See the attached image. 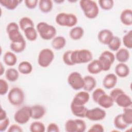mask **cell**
Instances as JSON below:
<instances>
[{
    "label": "cell",
    "mask_w": 132,
    "mask_h": 132,
    "mask_svg": "<svg viewBox=\"0 0 132 132\" xmlns=\"http://www.w3.org/2000/svg\"><path fill=\"white\" fill-rule=\"evenodd\" d=\"M7 118V113L6 111L4 110L2 108H1L0 112V120H3Z\"/></svg>",
    "instance_id": "f907efd6"
},
{
    "label": "cell",
    "mask_w": 132,
    "mask_h": 132,
    "mask_svg": "<svg viewBox=\"0 0 132 132\" xmlns=\"http://www.w3.org/2000/svg\"><path fill=\"white\" fill-rule=\"evenodd\" d=\"M118 81L117 76L113 73H109L106 75L103 80V86L107 89L114 88Z\"/></svg>",
    "instance_id": "e0dca14e"
},
{
    "label": "cell",
    "mask_w": 132,
    "mask_h": 132,
    "mask_svg": "<svg viewBox=\"0 0 132 132\" xmlns=\"http://www.w3.org/2000/svg\"><path fill=\"white\" fill-rule=\"evenodd\" d=\"M129 58V52L127 48H119L116 54L115 58L120 62L124 63L126 62Z\"/></svg>",
    "instance_id": "603a6c76"
},
{
    "label": "cell",
    "mask_w": 132,
    "mask_h": 132,
    "mask_svg": "<svg viewBox=\"0 0 132 132\" xmlns=\"http://www.w3.org/2000/svg\"><path fill=\"white\" fill-rule=\"evenodd\" d=\"M19 26L21 30L24 31L28 27H34V23L30 18L27 16H24L20 20Z\"/></svg>",
    "instance_id": "e575fe53"
},
{
    "label": "cell",
    "mask_w": 132,
    "mask_h": 132,
    "mask_svg": "<svg viewBox=\"0 0 132 132\" xmlns=\"http://www.w3.org/2000/svg\"><path fill=\"white\" fill-rule=\"evenodd\" d=\"M6 31L11 42L24 39L19 30V26L15 22L9 23L6 27Z\"/></svg>",
    "instance_id": "9c48e42d"
},
{
    "label": "cell",
    "mask_w": 132,
    "mask_h": 132,
    "mask_svg": "<svg viewBox=\"0 0 132 132\" xmlns=\"http://www.w3.org/2000/svg\"><path fill=\"white\" fill-rule=\"evenodd\" d=\"M98 4L102 9L109 10L113 7L114 2L112 0H100Z\"/></svg>",
    "instance_id": "ab89813d"
},
{
    "label": "cell",
    "mask_w": 132,
    "mask_h": 132,
    "mask_svg": "<svg viewBox=\"0 0 132 132\" xmlns=\"http://www.w3.org/2000/svg\"><path fill=\"white\" fill-rule=\"evenodd\" d=\"M114 101L109 95H107L106 93L103 94L97 101V103L104 108H109L111 107L114 104Z\"/></svg>",
    "instance_id": "ac0fdd59"
},
{
    "label": "cell",
    "mask_w": 132,
    "mask_h": 132,
    "mask_svg": "<svg viewBox=\"0 0 132 132\" xmlns=\"http://www.w3.org/2000/svg\"><path fill=\"white\" fill-rule=\"evenodd\" d=\"M38 0H25L24 1L26 6L30 9H32L36 8L38 3Z\"/></svg>",
    "instance_id": "7dc6e473"
},
{
    "label": "cell",
    "mask_w": 132,
    "mask_h": 132,
    "mask_svg": "<svg viewBox=\"0 0 132 132\" xmlns=\"http://www.w3.org/2000/svg\"><path fill=\"white\" fill-rule=\"evenodd\" d=\"M25 36L27 40L34 41L37 38V32L34 27H29L24 30Z\"/></svg>",
    "instance_id": "836d02e7"
},
{
    "label": "cell",
    "mask_w": 132,
    "mask_h": 132,
    "mask_svg": "<svg viewBox=\"0 0 132 132\" xmlns=\"http://www.w3.org/2000/svg\"><path fill=\"white\" fill-rule=\"evenodd\" d=\"M4 63L8 66H13L17 62V57L12 52L8 51L6 52L3 57Z\"/></svg>",
    "instance_id": "4316f807"
},
{
    "label": "cell",
    "mask_w": 132,
    "mask_h": 132,
    "mask_svg": "<svg viewBox=\"0 0 132 132\" xmlns=\"http://www.w3.org/2000/svg\"><path fill=\"white\" fill-rule=\"evenodd\" d=\"M5 77L6 79L9 81H15L19 78V72L14 68L8 69L5 72Z\"/></svg>",
    "instance_id": "4dcf8cb0"
},
{
    "label": "cell",
    "mask_w": 132,
    "mask_h": 132,
    "mask_svg": "<svg viewBox=\"0 0 132 132\" xmlns=\"http://www.w3.org/2000/svg\"><path fill=\"white\" fill-rule=\"evenodd\" d=\"M84 86L83 89L85 91L90 92L92 91L96 85V79L92 76L87 75L84 78Z\"/></svg>",
    "instance_id": "44dd1931"
},
{
    "label": "cell",
    "mask_w": 132,
    "mask_h": 132,
    "mask_svg": "<svg viewBox=\"0 0 132 132\" xmlns=\"http://www.w3.org/2000/svg\"><path fill=\"white\" fill-rule=\"evenodd\" d=\"M68 82L70 86L75 90L83 88L84 86V78L81 75L77 72H73L69 75Z\"/></svg>",
    "instance_id": "30bf717a"
},
{
    "label": "cell",
    "mask_w": 132,
    "mask_h": 132,
    "mask_svg": "<svg viewBox=\"0 0 132 132\" xmlns=\"http://www.w3.org/2000/svg\"><path fill=\"white\" fill-rule=\"evenodd\" d=\"M55 2H56V3H61V2H64V1H55Z\"/></svg>",
    "instance_id": "f5cc1de1"
},
{
    "label": "cell",
    "mask_w": 132,
    "mask_h": 132,
    "mask_svg": "<svg viewBox=\"0 0 132 132\" xmlns=\"http://www.w3.org/2000/svg\"><path fill=\"white\" fill-rule=\"evenodd\" d=\"M105 91L102 88L96 89L92 93V99L93 101L97 103L98 100L103 94H105Z\"/></svg>",
    "instance_id": "7bdbcfd3"
},
{
    "label": "cell",
    "mask_w": 132,
    "mask_h": 132,
    "mask_svg": "<svg viewBox=\"0 0 132 132\" xmlns=\"http://www.w3.org/2000/svg\"><path fill=\"white\" fill-rule=\"evenodd\" d=\"M26 41L25 39L16 41L11 42L10 44V48L11 50L16 53H19L22 52L26 47Z\"/></svg>",
    "instance_id": "83f0119b"
},
{
    "label": "cell",
    "mask_w": 132,
    "mask_h": 132,
    "mask_svg": "<svg viewBox=\"0 0 132 132\" xmlns=\"http://www.w3.org/2000/svg\"><path fill=\"white\" fill-rule=\"evenodd\" d=\"M88 131V132H103L104 128L102 125L96 123L90 127Z\"/></svg>",
    "instance_id": "ee69618b"
},
{
    "label": "cell",
    "mask_w": 132,
    "mask_h": 132,
    "mask_svg": "<svg viewBox=\"0 0 132 132\" xmlns=\"http://www.w3.org/2000/svg\"><path fill=\"white\" fill-rule=\"evenodd\" d=\"M72 50H68L65 52L62 56V59L64 63L68 65H74V64L72 61L71 54Z\"/></svg>",
    "instance_id": "60d3db41"
},
{
    "label": "cell",
    "mask_w": 132,
    "mask_h": 132,
    "mask_svg": "<svg viewBox=\"0 0 132 132\" xmlns=\"http://www.w3.org/2000/svg\"><path fill=\"white\" fill-rule=\"evenodd\" d=\"M37 31L43 40H50L56 35V29L54 26L44 22H40L37 25Z\"/></svg>",
    "instance_id": "7a4b0ae2"
},
{
    "label": "cell",
    "mask_w": 132,
    "mask_h": 132,
    "mask_svg": "<svg viewBox=\"0 0 132 132\" xmlns=\"http://www.w3.org/2000/svg\"><path fill=\"white\" fill-rule=\"evenodd\" d=\"M46 131L47 132H59V126L55 123H51L48 124Z\"/></svg>",
    "instance_id": "c3c4849f"
},
{
    "label": "cell",
    "mask_w": 132,
    "mask_h": 132,
    "mask_svg": "<svg viewBox=\"0 0 132 132\" xmlns=\"http://www.w3.org/2000/svg\"><path fill=\"white\" fill-rule=\"evenodd\" d=\"M8 84L7 82L3 79H0V94L1 95H3L6 94L8 90Z\"/></svg>",
    "instance_id": "b9f144b4"
},
{
    "label": "cell",
    "mask_w": 132,
    "mask_h": 132,
    "mask_svg": "<svg viewBox=\"0 0 132 132\" xmlns=\"http://www.w3.org/2000/svg\"><path fill=\"white\" fill-rule=\"evenodd\" d=\"M98 60L101 64L102 71H107L113 63L115 60V56L110 51H105L101 53Z\"/></svg>",
    "instance_id": "ba28073f"
},
{
    "label": "cell",
    "mask_w": 132,
    "mask_h": 132,
    "mask_svg": "<svg viewBox=\"0 0 132 132\" xmlns=\"http://www.w3.org/2000/svg\"><path fill=\"white\" fill-rule=\"evenodd\" d=\"M30 116V107L24 106L18 110L14 115V121L18 124H24L28 122Z\"/></svg>",
    "instance_id": "8fae6325"
},
{
    "label": "cell",
    "mask_w": 132,
    "mask_h": 132,
    "mask_svg": "<svg viewBox=\"0 0 132 132\" xmlns=\"http://www.w3.org/2000/svg\"><path fill=\"white\" fill-rule=\"evenodd\" d=\"M92 59V53L88 50L81 49L72 51L71 59L74 65L89 62L91 61Z\"/></svg>",
    "instance_id": "3957f363"
},
{
    "label": "cell",
    "mask_w": 132,
    "mask_h": 132,
    "mask_svg": "<svg viewBox=\"0 0 132 132\" xmlns=\"http://www.w3.org/2000/svg\"><path fill=\"white\" fill-rule=\"evenodd\" d=\"M123 43L124 45L127 48L131 49L132 48V30L128 31L123 37Z\"/></svg>",
    "instance_id": "f35d334b"
},
{
    "label": "cell",
    "mask_w": 132,
    "mask_h": 132,
    "mask_svg": "<svg viewBox=\"0 0 132 132\" xmlns=\"http://www.w3.org/2000/svg\"><path fill=\"white\" fill-rule=\"evenodd\" d=\"M113 124L114 127L119 129L123 130L126 129L128 125H127L123 120L122 113L118 114L113 120Z\"/></svg>",
    "instance_id": "d6a6232c"
},
{
    "label": "cell",
    "mask_w": 132,
    "mask_h": 132,
    "mask_svg": "<svg viewBox=\"0 0 132 132\" xmlns=\"http://www.w3.org/2000/svg\"><path fill=\"white\" fill-rule=\"evenodd\" d=\"M29 129L31 132H44L45 127L43 123L40 121H35L30 124Z\"/></svg>",
    "instance_id": "74e56055"
},
{
    "label": "cell",
    "mask_w": 132,
    "mask_h": 132,
    "mask_svg": "<svg viewBox=\"0 0 132 132\" xmlns=\"http://www.w3.org/2000/svg\"><path fill=\"white\" fill-rule=\"evenodd\" d=\"M79 5L87 18L93 19L98 15L99 8L95 2L92 0H81Z\"/></svg>",
    "instance_id": "6da1fadb"
},
{
    "label": "cell",
    "mask_w": 132,
    "mask_h": 132,
    "mask_svg": "<svg viewBox=\"0 0 132 132\" xmlns=\"http://www.w3.org/2000/svg\"><path fill=\"white\" fill-rule=\"evenodd\" d=\"M113 37L112 32L107 29L100 30L97 35V39L99 42L105 45H108Z\"/></svg>",
    "instance_id": "2e32d148"
},
{
    "label": "cell",
    "mask_w": 132,
    "mask_h": 132,
    "mask_svg": "<svg viewBox=\"0 0 132 132\" xmlns=\"http://www.w3.org/2000/svg\"><path fill=\"white\" fill-rule=\"evenodd\" d=\"M84 34V29L81 27L76 26L71 29L69 32V36L74 40H78L83 37Z\"/></svg>",
    "instance_id": "484cf974"
},
{
    "label": "cell",
    "mask_w": 132,
    "mask_h": 132,
    "mask_svg": "<svg viewBox=\"0 0 132 132\" xmlns=\"http://www.w3.org/2000/svg\"><path fill=\"white\" fill-rule=\"evenodd\" d=\"M22 1L19 0H1L0 4L8 10L15 9Z\"/></svg>",
    "instance_id": "1f68e13d"
},
{
    "label": "cell",
    "mask_w": 132,
    "mask_h": 132,
    "mask_svg": "<svg viewBox=\"0 0 132 132\" xmlns=\"http://www.w3.org/2000/svg\"><path fill=\"white\" fill-rule=\"evenodd\" d=\"M18 71L21 74H28L32 71V65L28 61H22L18 65Z\"/></svg>",
    "instance_id": "f1b7e54d"
},
{
    "label": "cell",
    "mask_w": 132,
    "mask_h": 132,
    "mask_svg": "<svg viewBox=\"0 0 132 132\" xmlns=\"http://www.w3.org/2000/svg\"><path fill=\"white\" fill-rule=\"evenodd\" d=\"M7 97L11 105L18 106L23 104L25 98V95L23 91L21 88L14 87L8 92Z\"/></svg>",
    "instance_id": "5b68a950"
},
{
    "label": "cell",
    "mask_w": 132,
    "mask_h": 132,
    "mask_svg": "<svg viewBox=\"0 0 132 132\" xmlns=\"http://www.w3.org/2000/svg\"><path fill=\"white\" fill-rule=\"evenodd\" d=\"M66 44V40L63 36H59L55 37L52 41V47L57 50L63 48Z\"/></svg>",
    "instance_id": "d4e9b609"
},
{
    "label": "cell",
    "mask_w": 132,
    "mask_h": 132,
    "mask_svg": "<svg viewBox=\"0 0 132 132\" xmlns=\"http://www.w3.org/2000/svg\"><path fill=\"white\" fill-rule=\"evenodd\" d=\"M54 59L53 51L48 48L42 49L38 57V64L42 68L48 67Z\"/></svg>",
    "instance_id": "8992f818"
},
{
    "label": "cell",
    "mask_w": 132,
    "mask_h": 132,
    "mask_svg": "<svg viewBox=\"0 0 132 132\" xmlns=\"http://www.w3.org/2000/svg\"><path fill=\"white\" fill-rule=\"evenodd\" d=\"M114 71L116 75L122 78L127 77L130 72L128 66L125 63L122 62H120L116 66Z\"/></svg>",
    "instance_id": "ffe728a7"
},
{
    "label": "cell",
    "mask_w": 132,
    "mask_h": 132,
    "mask_svg": "<svg viewBox=\"0 0 132 132\" xmlns=\"http://www.w3.org/2000/svg\"><path fill=\"white\" fill-rule=\"evenodd\" d=\"M122 116L124 121L127 125L132 124V109L130 107L123 108V112L122 113Z\"/></svg>",
    "instance_id": "8d00e7d4"
},
{
    "label": "cell",
    "mask_w": 132,
    "mask_h": 132,
    "mask_svg": "<svg viewBox=\"0 0 132 132\" xmlns=\"http://www.w3.org/2000/svg\"><path fill=\"white\" fill-rule=\"evenodd\" d=\"M71 110L72 113L76 117L79 118H86L88 109L85 105H77L71 104Z\"/></svg>",
    "instance_id": "d6986e66"
},
{
    "label": "cell",
    "mask_w": 132,
    "mask_h": 132,
    "mask_svg": "<svg viewBox=\"0 0 132 132\" xmlns=\"http://www.w3.org/2000/svg\"><path fill=\"white\" fill-rule=\"evenodd\" d=\"M114 102L120 107L124 108L129 107L131 106V99L129 95L125 92L118 96L114 100Z\"/></svg>",
    "instance_id": "9a60e30c"
},
{
    "label": "cell",
    "mask_w": 132,
    "mask_h": 132,
    "mask_svg": "<svg viewBox=\"0 0 132 132\" xmlns=\"http://www.w3.org/2000/svg\"><path fill=\"white\" fill-rule=\"evenodd\" d=\"M121 45V39L118 36H114L112 37L111 41L108 44V47L112 51H117L120 47Z\"/></svg>",
    "instance_id": "d590c367"
},
{
    "label": "cell",
    "mask_w": 132,
    "mask_h": 132,
    "mask_svg": "<svg viewBox=\"0 0 132 132\" xmlns=\"http://www.w3.org/2000/svg\"><path fill=\"white\" fill-rule=\"evenodd\" d=\"M124 92V91L122 89H121L120 88H115L111 91V92H110L109 95L111 97V98L113 99V100L114 102V100L116 98V97L118 96H119L120 94H121Z\"/></svg>",
    "instance_id": "f6af8a7d"
},
{
    "label": "cell",
    "mask_w": 132,
    "mask_h": 132,
    "mask_svg": "<svg viewBox=\"0 0 132 132\" xmlns=\"http://www.w3.org/2000/svg\"><path fill=\"white\" fill-rule=\"evenodd\" d=\"M10 123V121L8 118H7L3 120H0V131H5L8 128Z\"/></svg>",
    "instance_id": "bcb514c9"
},
{
    "label": "cell",
    "mask_w": 132,
    "mask_h": 132,
    "mask_svg": "<svg viewBox=\"0 0 132 132\" xmlns=\"http://www.w3.org/2000/svg\"><path fill=\"white\" fill-rule=\"evenodd\" d=\"M120 20L125 25L130 26L132 24V10L130 9H125L120 14Z\"/></svg>",
    "instance_id": "7402d4cb"
},
{
    "label": "cell",
    "mask_w": 132,
    "mask_h": 132,
    "mask_svg": "<svg viewBox=\"0 0 132 132\" xmlns=\"http://www.w3.org/2000/svg\"><path fill=\"white\" fill-rule=\"evenodd\" d=\"M53 2L51 0H40L39 1V7L43 13L50 12L53 8Z\"/></svg>",
    "instance_id": "f546056e"
},
{
    "label": "cell",
    "mask_w": 132,
    "mask_h": 132,
    "mask_svg": "<svg viewBox=\"0 0 132 132\" xmlns=\"http://www.w3.org/2000/svg\"><path fill=\"white\" fill-rule=\"evenodd\" d=\"M23 129L18 124L11 125L8 129V132H22Z\"/></svg>",
    "instance_id": "681fc988"
},
{
    "label": "cell",
    "mask_w": 132,
    "mask_h": 132,
    "mask_svg": "<svg viewBox=\"0 0 132 132\" xmlns=\"http://www.w3.org/2000/svg\"><path fill=\"white\" fill-rule=\"evenodd\" d=\"M106 116V112L101 108H94L88 109L86 118L90 121H97L103 120Z\"/></svg>",
    "instance_id": "7c38bea8"
},
{
    "label": "cell",
    "mask_w": 132,
    "mask_h": 132,
    "mask_svg": "<svg viewBox=\"0 0 132 132\" xmlns=\"http://www.w3.org/2000/svg\"><path fill=\"white\" fill-rule=\"evenodd\" d=\"M87 70L92 74H96L102 71V69L98 60L95 59L91 61L87 66Z\"/></svg>",
    "instance_id": "cb8c5ba5"
},
{
    "label": "cell",
    "mask_w": 132,
    "mask_h": 132,
    "mask_svg": "<svg viewBox=\"0 0 132 132\" xmlns=\"http://www.w3.org/2000/svg\"><path fill=\"white\" fill-rule=\"evenodd\" d=\"M5 71V68L2 62L0 63V75H2Z\"/></svg>",
    "instance_id": "816d5d0a"
},
{
    "label": "cell",
    "mask_w": 132,
    "mask_h": 132,
    "mask_svg": "<svg viewBox=\"0 0 132 132\" xmlns=\"http://www.w3.org/2000/svg\"><path fill=\"white\" fill-rule=\"evenodd\" d=\"M90 95L88 92L82 91L77 93L71 103L77 105H85L89 100Z\"/></svg>",
    "instance_id": "4fadbf2b"
},
{
    "label": "cell",
    "mask_w": 132,
    "mask_h": 132,
    "mask_svg": "<svg viewBox=\"0 0 132 132\" xmlns=\"http://www.w3.org/2000/svg\"><path fill=\"white\" fill-rule=\"evenodd\" d=\"M86 129V124L81 119H69L65 124V130L67 132H84Z\"/></svg>",
    "instance_id": "52a82bcc"
},
{
    "label": "cell",
    "mask_w": 132,
    "mask_h": 132,
    "mask_svg": "<svg viewBox=\"0 0 132 132\" xmlns=\"http://www.w3.org/2000/svg\"><path fill=\"white\" fill-rule=\"evenodd\" d=\"M45 108L41 105H35L30 107V116L33 119H40L45 115Z\"/></svg>",
    "instance_id": "5bb4252c"
},
{
    "label": "cell",
    "mask_w": 132,
    "mask_h": 132,
    "mask_svg": "<svg viewBox=\"0 0 132 132\" xmlns=\"http://www.w3.org/2000/svg\"><path fill=\"white\" fill-rule=\"evenodd\" d=\"M77 18L73 13H67L60 12L58 13L55 18V21L57 24L61 26L69 27H73L77 23Z\"/></svg>",
    "instance_id": "277c9868"
}]
</instances>
